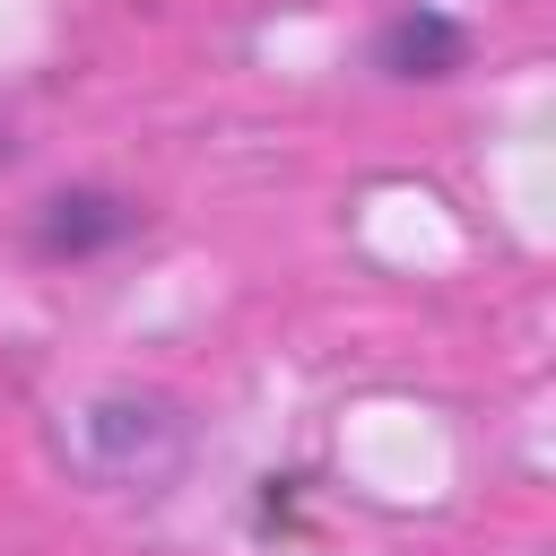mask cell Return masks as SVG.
Here are the masks:
<instances>
[{"label":"cell","instance_id":"1","mask_svg":"<svg viewBox=\"0 0 556 556\" xmlns=\"http://www.w3.org/2000/svg\"><path fill=\"white\" fill-rule=\"evenodd\" d=\"M469 61V35H460V17H443V9H400L382 35H374V70H391V78H452Z\"/></svg>","mask_w":556,"mask_h":556},{"label":"cell","instance_id":"2","mask_svg":"<svg viewBox=\"0 0 556 556\" xmlns=\"http://www.w3.org/2000/svg\"><path fill=\"white\" fill-rule=\"evenodd\" d=\"M130 226H139V208H122L113 191H52L43 217H35V252H52V261H87V252L122 243Z\"/></svg>","mask_w":556,"mask_h":556},{"label":"cell","instance_id":"3","mask_svg":"<svg viewBox=\"0 0 556 556\" xmlns=\"http://www.w3.org/2000/svg\"><path fill=\"white\" fill-rule=\"evenodd\" d=\"M0 156H9V130H0Z\"/></svg>","mask_w":556,"mask_h":556}]
</instances>
